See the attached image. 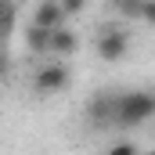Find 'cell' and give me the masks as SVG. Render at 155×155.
<instances>
[{
    "label": "cell",
    "mask_w": 155,
    "mask_h": 155,
    "mask_svg": "<svg viewBox=\"0 0 155 155\" xmlns=\"http://www.w3.org/2000/svg\"><path fill=\"white\" fill-rule=\"evenodd\" d=\"M116 112H119V94L112 90H97L90 101H87V123L90 126H116Z\"/></svg>",
    "instance_id": "277c9868"
},
{
    "label": "cell",
    "mask_w": 155,
    "mask_h": 155,
    "mask_svg": "<svg viewBox=\"0 0 155 155\" xmlns=\"http://www.w3.org/2000/svg\"><path fill=\"white\" fill-rule=\"evenodd\" d=\"M105 155H141V152H137L134 141H116V144H108V152H105Z\"/></svg>",
    "instance_id": "9c48e42d"
},
{
    "label": "cell",
    "mask_w": 155,
    "mask_h": 155,
    "mask_svg": "<svg viewBox=\"0 0 155 155\" xmlns=\"http://www.w3.org/2000/svg\"><path fill=\"white\" fill-rule=\"evenodd\" d=\"M83 7H87V0H61V11H65V18H76Z\"/></svg>",
    "instance_id": "30bf717a"
},
{
    "label": "cell",
    "mask_w": 155,
    "mask_h": 155,
    "mask_svg": "<svg viewBox=\"0 0 155 155\" xmlns=\"http://www.w3.org/2000/svg\"><path fill=\"white\" fill-rule=\"evenodd\" d=\"M152 116H155V94H148V90H126V94H119L116 126L134 130V126H144Z\"/></svg>",
    "instance_id": "6da1fadb"
},
{
    "label": "cell",
    "mask_w": 155,
    "mask_h": 155,
    "mask_svg": "<svg viewBox=\"0 0 155 155\" xmlns=\"http://www.w3.org/2000/svg\"><path fill=\"white\" fill-rule=\"evenodd\" d=\"M76 51H79L76 29H65V25L51 29V54H54V58H72Z\"/></svg>",
    "instance_id": "8992f818"
},
{
    "label": "cell",
    "mask_w": 155,
    "mask_h": 155,
    "mask_svg": "<svg viewBox=\"0 0 155 155\" xmlns=\"http://www.w3.org/2000/svg\"><path fill=\"white\" fill-rule=\"evenodd\" d=\"M112 11H116L123 22H141V11H144V0H112Z\"/></svg>",
    "instance_id": "ba28073f"
},
{
    "label": "cell",
    "mask_w": 155,
    "mask_h": 155,
    "mask_svg": "<svg viewBox=\"0 0 155 155\" xmlns=\"http://www.w3.org/2000/svg\"><path fill=\"white\" fill-rule=\"evenodd\" d=\"M141 22L155 25V0H144V11H141Z\"/></svg>",
    "instance_id": "8fae6325"
},
{
    "label": "cell",
    "mask_w": 155,
    "mask_h": 155,
    "mask_svg": "<svg viewBox=\"0 0 155 155\" xmlns=\"http://www.w3.org/2000/svg\"><path fill=\"white\" fill-rule=\"evenodd\" d=\"M152 155H155V152H152Z\"/></svg>",
    "instance_id": "4fadbf2b"
},
{
    "label": "cell",
    "mask_w": 155,
    "mask_h": 155,
    "mask_svg": "<svg viewBox=\"0 0 155 155\" xmlns=\"http://www.w3.org/2000/svg\"><path fill=\"white\" fill-rule=\"evenodd\" d=\"M130 29L126 25H101V33H97V58L101 61H123L126 54H130Z\"/></svg>",
    "instance_id": "7a4b0ae2"
},
{
    "label": "cell",
    "mask_w": 155,
    "mask_h": 155,
    "mask_svg": "<svg viewBox=\"0 0 155 155\" xmlns=\"http://www.w3.org/2000/svg\"><path fill=\"white\" fill-rule=\"evenodd\" d=\"M69 83H72V72L61 61H47V65H40L36 76H33V90L40 97H51V94H61Z\"/></svg>",
    "instance_id": "3957f363"
},
{
    "label": "cell",
    "mask_w": 155,
    "mask_h": 155,
    "mask_svg": "<svg viewBox=\"0 0 155 155\" xmlns=\"http://www.w3.org/2000/svg\"><path fill=\"white\" fill-rule=\"evenodd\" d=\"M33 25H43V29H58V25H65L61 0H40L36 11H33Z\"/></svg>",
    "instance_id": "5b68a950"
},
{
    "label": "cell",
    "mask_w": 155,
    "mask_h": 155,
    "mask_svg": "<svg viewBox=\"0 0 155 155\" xmlns=\"http://www.w3.org/2000/svg\"><path fill=\"white\" fill-rule=\"evenodd\" d=\"M25 47H29L33 54H51V29L29 22V29H25Z\"/></svg>",
    "instance_id": "52a82bcc"
},
{
    "label": "cell",
    "mask_w": 155,
    "mask_h": 155,
    "mask_svg": "<svg viewBox=\"0 0 155 155\" xmlns=\"http://www.w3.org/2000/svg\"><path fill=\"white\" fill-rule=\"evenodd\" d=\"M0 7H7V0H0Z\"/></svg>",
    "instance_id": "7c38bea8"
}]
</instances>
